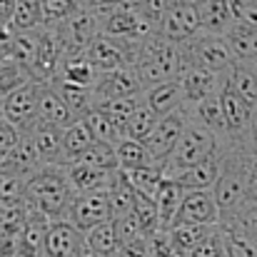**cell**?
Here are the masks:
<instances>
[{
	"mask_svg": "<svg viewBox=\"0 0 257 257\" xmlns=\"http://www.w3.org/2000/svg\"><path fill=\"white\" fill-rule=\"evenodd\" d=\"M75 195L78 192L68 177L65 165H45L28 177L25 200L35 212L45 215L50 222L68 220V212H70Z\"/></svg>",
	"mask_w": 257,
	"mask_h": 257,
	"instance_id": "cell-1",
	"label": "cell"
},
{
	"mask_svg": "<svg viewBox=\"0 0 257 257\" xmlns=\"http://www.w3.org/2000/svg\"><path fill=\"white\" fill-rule=\"evenodd\" d=\"M97 143V138L92 135V130L87 127L85 120H78L75 125L63 130V165L78 163L85 150H90Z\"/></svg>",
	"mask_w": 257,
	"mask_h": 257,
	"instance_id": "cell-22",
	"label": "cell"
},
{
	"mask_svg": "<svg viewBox=\"0 0 257 257\" xmlns=\"http://www.w3.org/2000/svg\"><path fill=\"white\" fill-rule=\"evenodd\" d=\"M185 187L177 182V180H172L168 177L165 180V185L160 187V192H158V197H155V202H158V212H160V230H170L172 222H175V217H177V212H180V205H182V200H185Z\"/></svg>",
	"mask_w": 257,
	"mask_h": 257,
	"instance_id": "cell-25",
	"label": "cell"
},
{
	"mask_svg": "<svg viewBox=\"0 0 257 257\" xmlns=\"http://www.w3.org/2000/svg\"><path fill=\"white\" fill-rule=\"evenodd\" d=\"M60 33L65 38L68 50H87V45L102 33V15L95 3H85L75 15H70L63 25Z\"/></svg>",
	"mask_w": 257,
	"mask_h": 257,
	"instance_id": "cell-8",
	"label": "cell"
},
{
	"mask_svg": "<svg viewBox=\"0 0 257 257\" xmlns=\"http://www.w3.org/2000/svg\"><path fill=\"white\" fill-rule=\"evenodd\" d=\"M187 257H225V232L222 225H212L202 240L187 252Z\"/></svg>",
	"mask_w": 257,
	"mask_h": 257,
	"instance_id": "cell-38",
	"label": "cell"
},
{
	"mask_svg": "<svg viewBox=\"0 0 257 257\" xmlns=\"http://www.w3.org/2000/svg\"><path fill=\"white\" fill-rule=\"evenodd\" d=\"M33 75L28 68H23L20 63H15L13 58H0V100H5L10 92H15L18 87L30 83Z\"/></svg>",
	"mask_w": 257,
	"mask_h": 257,
	"instance_id": "cell-33",
	"label": "cell"
},
{
	"mask_svg": "<svg viewBox=\"0 0 257 257\" xmlns=\"http://www.w3.org/2000/svg\"><path fill=\"white\" fill-rule=\"evenodd\" d=\"M85 3H92V0H85Z\"/></svg>",
	"mask_w": 257,
	"mask_h": 257,
	"instance_id": "cell-50",
	"label": "cell"
},
{
	"mask_svg": "<svg viewBox=\"0 0 257 257\" xmlns=\"http://www.w3.org/2000/svg\"><path fill=\"white\" fill-rule=\"evenodd\" d=\"M40 120L48 125H55L60 130L78 122L75 112L68 107V102L60 97V92L50 83H40Z\"/></svg>",
	"mask_w": 257,
	"mask_h": 257,
	"instance_id": "cell-19",
	"label": "cell"
},
{
	"mask_svg": "<svg viewBox=\"0 0 257 257\" xmlns=\"http://www.w3.org/2000/svg\"><path fill=\"white\" fill-rule=\"evenodd\" d=\"M220 170H222V155L217 150V155L197 163L195 168L185 170L182 175H177L172 180H177L185 190H212L215 182H217V177H220Z\"/></svg>",
	"mask_w": 257,
	"mask_h": 257,
	"instance_id": "cell-21",
	"label": "cell"
},
{
	"mask_svg": "<svg viewBox=\"0 0 257 257\" xmlns=\"http://www.w3.org/2000/svg\"><path fill=\"white\" fill-rule=\"evenodd\" d=\"M25 192H28V177L0 170V200L3 202H25Z\"/></svg>",
	"mask_w": 257,
	"mask_h": 257,
	"instance_id": "cell-41",
	"label": "cell"
},
{
	"mask_svg": "<svg viewBox=\"0 0 257 257\" xmlns=\"http://www.w3.org/2000/svg\"><path fill=\"white\" fill-rule=\"evenodd\" d=\"M217 150H220V138L212 130L187 120V125H185V130H182L172 155L163 163V168L168 172V177H177L185 170L195 168L197 163L217 155Z\"/></svg>",
	"mask_w": 257,
	"mask_h": 257,
	"instance_id": "cell-4",
	"label": "cell"
},
{
	"mask_svg": "<svg viewBox=\"0 0 257 257\" xmlns=\"http://www.w3.org/2000/svg\"><path fill=\"white\" fill-rule=\"evenodd\" d=\"M45 15L40 8V0H18L13 18H10V28L15 33H25V30H40L45 28Z\"/></svg>",
	"mask_w": 257,
	"mask_h": 257,
	"instance_id": "cell-31",
	"label": "cell"
},
{
	"mask_svg": "<svg viewBox=\"0 0 257 257\" xmlns=\"http://www.w3.org/2000/svg\"><path fill=\"white\" fill-rule=\"evenodd\" d=\"M187 120L197 122L207 130H212L220 138V145L225 143V107H222V92H215L200 102H192L185 107Z\"/></svg>",
	"mask_w": 257,
	"mask_h": 257,
	"instance_id": "cell-17",
	"label": "cell"
},
{
	"mask_svg": "<svg viewBox=\"0 0 257 257\" xmlns=\"http://www.w3.org/2000/svg\"><path fill=\"white\" fill-rule=\"evenodd\" d=\"M255 68H257V65H255Z\"/></svg>",
	"mask_w": 257,
	"mask_h": 257,
	"instance_id": "cell-52",
	"label": "cell"
},
{
	"mask_svg": "<svg viewBox=\"0 0 257 257\" xmlns=\"http://www.w3.org/2000/svg\"><path fill=\"white\" fill-rule=\"evenodd\" d=\"M200 18H202V30L215 33V35H227L235 28V15H232V0H200Z\"/></svg>",
	"mask_w": 257,
	"mask_h": 257,
	"instance_id": "cell-20",
	"label": "cell"
},
{
	"mask_svg": "<svg viewBox=\"0 0 257 257\" xmlns=\"http://www.w3.org/2000/svg\"><path fill=\"white\" fill-rule=\"evenodd\" d=\"M85 242L87 247L100 257H117L122 250V240L117 235V227H115V220H107L92 230L85 232Z\"/></svg>",
	"mask_w": 257,
	"mask_h": 257,
	"instance_id": "cell-26",
	"label": "cell"
},
{
	"mask_svg": "<svg viewBox=\"0 0 257 257\" xmlns=\"http://www.w3.org/2000/svg\"><path fill=\"white\" fill-rule=\"evenodd\" d=\"M160 33L175 43H187L202 33V18L195 0H175L165 18L160 20Z\"/></svg>",
	"mask_w": 257,
	"mask_h": 257,
	"instance_id": "cell-7",
	"label": "cell"
},
{
	"mask_svg": "<svg viewBox=\"0 0 257 257\" xmlns=\"http://www.w3.org/2000/svg\"><path fill=\"white\" fill-rule=\"evenodd\" d=\"M28 135H30L43 165H63V130L60 127L38 120L28 130Z\"/></svg>",
	"mask_w": 257,
	"mask_h": 257,
	"instance_id": "cell-18",
	"label": "cell"
},
{
	"mask_svg": "<svg viewBox=\"0 0 257 257\" xmlns=\"http://www.w3.org/2000/svg\"><path fill=\"white\" fill-rule=\"evenodd\" d=\"M180 80L185 85L187 92V105L192 102H200L215 92H222L225 90V80H227V73L220 75V73H212L202 65H195V63H182V73H180Z\"/></svg>",
	"mask_w": 257,
	"mask_h": 257,
	"instance_id": "cell-14",
	"label": "cell"
},
{
	"mask_svg": "<svg viewBox=\"0 0 257 257\" xmlns=\"http://www.w3.org/2000/svg\"><path fill=\"white\" fill-rule=\"evenodd\" d=\"M250 200H257V155L252 160V170H250Z\"/></svg>",
	"mask_w": 257,
	"mask_h": 257,
	"instance_id": "cell-47",
	"label": "cell"
},
{
	"mask_svg": "<svg viewBox=\"0 0 257 257\" xmlns=\"http://www.w3.org/2000/svg\"><path fill=\"white\" fill-rule=\"evenodd\" d=\"M20 138H23V133L18 127H13L10 122H0V163L18 148Z\"/></svg>",
	"mask_w": 257,
	"mask_h": 257,
	"instance_id": "cell-44",
	"label": "cell"
},
{
	"mask_svg": "<svg viewBox=\"0 0 257 257\" xmlns=\"http://www.w3.org/2000/svg\"><path fill=\"white\" fill-rule=\"evenodd\" d=\"M143 102H145V95H140V97H107V100H100L95 110H102L125 135L127 122L135 117V112L143 107Z\"/></svg>",
	"mask_w": 257,
	"mask_h": 257,
	"instance_id": "cell-29",
	"label": "cell"
},
{
	"mask_svg": "<svg viewBox=\"0 0 257 257\" xmlns=\"http://www.w3.org/2000/svg\"><path fill=\"white\" fill-rule=\"evenodd\" d=\"M222 232H225V257H257V237L232 225H222Z\"/></svg>",
	"mask_w": 257,
	"mask_h": 257,
	"instance_id": "cell-34",
	"label": "cell"
},
{
	"mask_svg": "<svg viewBox=\"0 0 257 257\" xmlns=\"http://www.w3.org/2000/svg\"><path fill=\"white\" fill-rule=\"evenodd\" d=\"M68 170V177L75 187V192H92V190H107L115 172L117 170H97V168H90V165H83V163H70L65 165Z\"/></svg>",
	"mask_w": 257,
	"mask_h": 257,
	"instance_id": "cell-23",
	"label": "cell"
},
{
	"mask_svg": "<svg viewBox=\"0 0 257 257\" xmlns=\"http://www.w3.org/2000/svg\"><path fill=\"white\" fill-rule=\"evenodd\" d=\"M182 63H195V65H202L212 73H230L235 68V55H232V48L227 43L225 35H215V33H200L195 35L192 40L182 43Z\"/></svg>",
	"mask_w": 257,
	"mask_h": 257,
	"instance_id": "cell-5",
	"label": "cell"
},
{
	"mask_svg": "<svg viewBox=\"0 0 257 257\" xmlns=\"http://www.w3.org/2000/svg\"><path fill=\"white\" fill-rule=\"evenodd\" d=\"M127 182L135 187L138 195H145V197H158L160 187L165 185L168 180V172L163 168V163H153V165H145V168H138V170L125 172Z\"/></svg>",
	"mask_w": 257,
	"mask_h": 257,
	"instance_id": "cell-28",
	"label": "cell"
},
{
	"mask_svg": "<svg viewBox=\"0 0 257 257\" xmlns=\"http://www.w3.org/2000/svg\"><path fill=\"white\" fill-rule=\"evenodd\" d=\"M78 163L90 165V168H97V170H120L115 145L112 143H102V140H97L90 150H85V155Z\"/></svg>",
	"mask_w": 257,
	"mask_h": 257,
	"instance_id": "cell-35",
	"label": "cell"
},
{
	"mask_svg": "<svg viewBox=\"0 0 257 257\" xmlns=\"http://www.w3.org/2000/svg\"><path fill=\"white\" fill-rule=\"evenodd\" d=\"M160 122V117L143 102V107L135 112V117L127 122V127H125V138H133V140H140V143H145L150 135H153V130H155V125Z\"/></svg>",
	"mask_w": 257,
	"mask_h": 257,
	"instance_id": "cell-37",
	"label": "cell"
},
{
	"mask_svg": "<svg viewBox=\"0 0 257 257\" xmlns=\"http://www.w3.org/2000/svg\"><path fill=\"white\" fill-rule=\"evenodd\" d=\"M225 38H227V43H230L232 55H235V60H237V63L257 65V30L235 25Z\"/></svg>",
	"mask_w": 257,
	"mask_h": 257,
	"instance_id": "cell-32",
	"label": "cell"
},
{
	"mask_svg": "<svg viewBox=\"0 0 257 257\" xmlns=\"http://www.w3.org/2000/svg\"><path fill=\"white\" fill-rule=\"evenodd\" d=\"M210 227H212V225H210ZM210 227H205V225H175V227H170L168 232H170L172 245L187 257V252L202 240V235H205Z\"/></svg>",
	"mask_w": 257,
	"mask_h": 257,
	"instance_id": "cell-40",
	"label": "cell"
},
{
	"mask_svg": "<svg viewBox=\"0 0 257 257\" xmlns=\"http://www.w3.org/2000/svg\"><path fill=\"white\" fill-rule=\"evenodd\" d=\"M92 90H95V107L100 100H107V97H140V95H145V85L133 65L112 70V73H100V80Z\"/></svg>",
	"mask_w": 257,
	"mask_h": 257,
	"instance_id": "cell-11",
	"label": "cell"
},
{
	"mask_svg": "<svg viewBox=\"0 0 257 257\" xmlns=\"http://www.w3.org/2000/svg\"><path fill=\"white\" fill-rule=\"evenodd\" d=\"M220 225H232V227H240L242 232L257 237V200H247L235 215L225 217Z\"/></svg>",
	"mask_w": 257,
	"mask_h": 257,
	"instance_id": "cell-42",
	"label": "cell"
},
{
	"mask_svg": "<svg viewBox=\"0 0 257 257\" xmlns=\"http://www.w3.org/2000/svg\"><path fill=\"white\" fill-rule=\"evenodd\" d=\"M133 68L138 70L145 90L165 80H175L182 73V45L165 38L163 33H155L153 38L143 40Z\"/></svg>",
	"mask_w": 257,
	"mask_h": 257,
	"instance_id": "cell-3",
	"label": "cell"
},
{
	"mask_svg": "<svg viewBox=\"0 0 257 257\" xmlns=\"http://www.w3.org/2000/svg\"><path fill=\"white\" fill-rule=\"evenodd\" d=\"M115 153H117V165L122 172L138 170V168H145V165H153V155L148 153L145 143L140 140H133V138H120L115 143Z\"/></svg>",
	"mask_w": 257,
	"mask_h": 257,
	"instance_id": "cell-30",
	"label": "cell"
},
{
	"mask_svg": "<svg viewBox=\"0 0 257 257\" xmlns=\"http://www.w3.org/2000/svg\"><path fill=\"white\" fill-rule=\"evenodd\" d=\"M83 120L87 122V127L92 130V135H95L97 140H102V143H112V145H115L120 138H125L122 130H120V127H117V125L102 112V110H92V112H87Z\"/></svg>",
	"mask_w": 257,
	"mask_h": 257,
	"instance_id": "cell-36",
	"label": "cell"
},
{
	"mask_svg": "<svg viewBox=\"0 0 257 257\" xmlns=\"http://www.w3.org/2000/svg\"><path fill=\"white\" fill-rule=\"evenodd\" d=\"M185 125H187V112L185 110L175 112V115H168V117H160V122L155 125L153 135L145 140V148H148V153L153 155L155 163H165L172 155Z\"/></svg>",
	"mask_w": 257,
	"mask_h": 257,
	"instance_id": "cell-13",
	"label": "cell"
},
{
	"mask_svg": "<svg viewBox=\"0 0 257 257\" xmlns=\"http://www.w3.org/2000/svg\"><path fill=\"white\" fill-rule=\"evenodd\" d=\"M195 3H200V0H195Z\"/></svg>",
	"mask_w": 257,
	"mask_h": 257,
	"instance_id": "cell-51",
	"label": "cell"
},
{
	"mask_svg": "<svg viewBox=\"0 0 257 257\" xmlns=\"http://www.w3.org/2000/svg\"><path fill=\"white\" fill-rule=\"evenodd\" d=\"M225 87L232 90L237 97H242L252 110H257V68L247 63H235V68L227 73Z\"/></svg>",
	"mask_w": 257,
	"mask_h": 257,
	"instance_id": "cell-24",
	"label": "cell"
},
{
	"mask_svg": "<svg viewBox=\"0 0 257 257\" xmlns=\"http://www.w3.org/2000/svg\"><path fill=\"white\" fill-rule=\"evenodd\" d=\"M3 107H5V120L20 133H28L40 120V83L30 80L23 87H18L3 100Z\"/></svg>",
	"mask_w": 257,
	"mask_h": 257,
	"instance_id": "cell-6",
	"label": "cell"
},
{
	"mask_svg": "<svg viewBox=\"0 0 257 257\" xmlns=\"http://www.w3.org/2000/svg\"><path fill=\"white\" fill-rule=\"evenodd\" d=\"M78 257H100V255H95V252H92V250H90V247L85 245V247L80 250V255H78Z\"/></svg>",
	"mask_w": 257,
	"mask_h": 257,
	"instance_id": "cell-49",
	"label": "cell"
},
{
	"mask_svg": "<svg viewBox=\"0 0 257 257\" xmlns=\"http://www.w3.org/2000/svg\"><path fill=\"white\" fill-rule=\"evenodd\" d=\"M235 25L257 30V0H232Z\"/></svg>",
	"mask_w": 257,
	"mask_h": 257,
	"instance_id": "cell-43",
	"label": "cell"
},
{
	"mask_svg": "<svg viewBox=\"0 0 257 257\" xmlns=\"http://www.w3.org/2000/svg\"><path fill=\"white\" fill-rule=\"evenodd\" d=\"M83 5H85V0H40V8H43L48 25H63Z\"/></svg>",
	"mask_w": 257,
	"mask_h": 257,
	"instance_id": "cell-39",
	"label": "cell"
},
{
	"mask_svg": "<svg viewBox=\"0 0 257 257\" xmlns=\"http://www.w3.org/2000/svg\"><path fill=\"white\" fill-rule=\"evenodd\" d=\"M220 220H222V215H220V207H217L212 190H187L172 227L175 225H205V227H210V225H220Z\"/></svg>",
	"mask_w": 257,
	"mask_h": 257,
	"instance_id": "cell-10",
	"label": "cell"
},
{
	"mask_svg": "<svg viewBox=\"0 0 257 257\" xmlns=\"http://www.w3.org/2000/svg\"><path fill=\"white\" fill-rule=\"evenodd\" d=\"M220 155H222V170L212 187V195L225 220L235 215L250 200V170H252V160L257 153H252L250 148H222L220 145Z\"/></svg>",
	"mask_w": 257,
	"mask_h": 257,
	"instance_id": "cell-2",
	"label": "cell"
},
{
	"mask_svg": "<svg viewBox=\"0 0 257 257\" xmlns=\"http://www.w3.org/2000/svg\"><path fill=\"white\" fill-rule=\"evenodd\" d=\"M172 3L175 0H143V15L150 18L153 23H158V28H160V20L165 18Z\"/></svg>",
	"mask_w": 257,
	"mask_h": 257,
	"instance_id": "cell-46",
	"label": "cell"
},
{
	"mask_svg": "<svg viewBox=\"0 0 257 257\" xmlns=\"http://www.w3.org/2000/svg\"><path fill=\"white\" fill-rule=\"evenodd\" d=\"M117 257H155V252H153V237H138L133 242H125Z\"/></svg>",
	"mask_w": 257,
	"mask_h": 257,
	"instance_id": "cell-45",
	"label": "cell"
},
{
	"mask_svg": "<svg viewBox=\"0 0 257 257\" xmlns=\"http://www.w3.org/2000/svg\"><path fill=\"white\" fill-rule=\"evenodd\" d=\"M250 148H252V153H257V110H255V115H252V130H250Z\"/></svg>",
	"mask_w": 257,
	"mask_h": 257,
	"instance_id": "cell-48",
	"label": "cell"
},
{
	"mask_svg": "<svg viewBox=\"0 0 257 257\" xmlns=\"http://www.w3.org/2000/svg\"><path fill=\"white\" fill-rule=\"evenodd\" d=\"M85 245V232L78 230L70 220H53L48 227L43 257H78Z\"/></svg>",
	"mask_w": 257,
	"mask_h": 257,
	"instance_id": "cell-12",
	"label": "cell"
},
{
	"mask_svg": "<svg viewBox=\"0 0 257 257\" xmlns=\"http://www.w3.org/2000/svg\"><path fill=\"white\" fill-rule=\"evenodd\" d=\"M85 55L100 73H112V70H120V68L130 65L125 45L120 40H112V38L102 35V33L87 45Z\"/></svg>",
	"mask_w": 257,
	"mask_h": 257,
	"instance_id": "cell-16",
	"label": "cell"
},
{
	"mask_svg": "<svg viewBox=\"0 0 257 257\" xmlns=\"http://www.w3.org/2000/svg\"><path fill=\"white\" fill-rule=\"evenodd\" d=\"M145 105L158 115V117H168L175 112H182L187 107V92L180 78L165 80L160 85H153L145 90Z\"/></svg>",
	"mask_w": 257,
	"mask_h": 257,
	"instance_id": "cell-15",
	"label": "cell"
},
{
	"mask_svg": "<svg viewBox=\"0 0 257 257\" xmlns=\"http://www.w3.org/2000/svg\"><path fill=\"white\" fill-rule=\"evenodd\" d=\"M50 85L60 92V97L68 102V107L75 112L78 120H83L87 112L95 110V90H92V87L73 85V83H65V80H60V78L50 80Z\"/></svg>",
	"mask_w": 257,
	"mask_h": 257,
	"instance_id": "cell-27",
	"label": "cell"
},
{
	"mask_svg": "<svg viewBox=\"0 0 257 257\" xmlns=\"http://www.w3.org/2000/svg\"><path fill=\"white\" fill-rule=\"evenodd\" d=\"M68 220L83 232L112 220V207H110L107 190H92V192L75 195V200L70 205V212H68Z\"/></svg>",
	"mask_w": 257,
	"mask_h": 257,
	"instance_id": "cell-9",
	"label": "cell"
}]
</instances>
